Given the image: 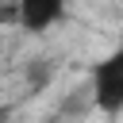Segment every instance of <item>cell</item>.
<instances>
[{"mask_svg": "<svg viewBox=\"0 0 123 123\" xmlns=\"http://www.w3.org/2000/svg\"><path fill=\"white\" fill-rule=\"evenodd\" d=\"M88 96H92V108L104 111L108 119L123 115V42L88 65Z\"/></svg>", "mask_w": 123, "mask_h": 123, "instance_id": "1", "label": "cell"}, {"mask_svg": "<svg viewBox=\"0 0 123 123\" xmlns=\"http://www.w3.org/2000/svg\"><path fill=\"white\" fill-rule=\"evenodd\" d=\"M19 4V19L15 27L27 35H46L50 27H58L69 12V0H15Z\"/></svg>", "mask_w": 123, "mask_h": 123, "instance_id": "2", "label": "cell"}, {"mask_svg": "<svg viewBox=\"0 0 123 123\" xmlns=\"http://www.w3.org/2000/svg\"><path fill=\"white\" fill-rule=\"evenodd\" d=\"M23 73H27V85H31V88H42V85L50 81V62H46V58H31V65H27Z\"/></svg>", "mask_w": 123, "mask_h": 123, "instance_id": "3", "label": "cell"}, {"mask_svg": "<svg viewBox=\"0 0 123 123\" xmlns=\"http://www.w3.org/2000/svg\"><path fill=\"white\" fill-rule=\"evenodd\" d=\"M19 19V4L15 0H0V27H15Z\"/></svg>", "mask_w": 123, "mask_h": 123, "instance_id": "4", "label": "cell"}]
</instances>
